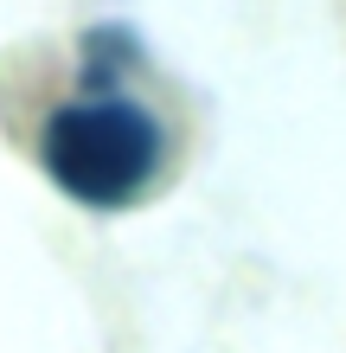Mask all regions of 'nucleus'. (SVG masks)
I'll return each mask as SVG.
<instances>
[{
    "label": "nucleus",
    "instance_id": "obj_1",
    "mask_svg": "<svg viewBox=\"0 0 346 353\" xmlns=\"http://www.w3.org/2000/svg\"><path fill=\"white\" fill-rule=\"evenodd\" d=\"M45 174L84 205H129L160 174V129L129 97H84L45 122Z\"/></svg>",
    "mask_w": 346,
    "mask_h": 353
}]
</instances>
